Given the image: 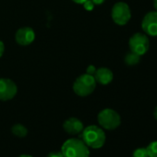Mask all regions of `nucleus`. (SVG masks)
<instances>
[{
	"mask_svg": "<svg viewBox=\"0 0 157 157\" xmlns=\"http://www.w3.org/2000/svg\"><path fill=\"white\" fill-rule=\"evenodd\" d=\"M140 60V56L129 51L128 53H127V55L125 56V63L128 66H134L137 65Z\"/></svg>",
	"mask_w": 157,
	"mask_h": 157,
	"instance_id": "nucleus-13",
	"label": "nucleus"
},
{
	"mask_svg": "<svg viewBox=\"0 0 157 157\" xmlns=\"http://www.w3.org/2000/svg\"><path fill=\"white\" fill-rule=\"evenodd\" d=\"M4 51H5V45H4V43L0 40V57H1L4 54Z\"/></svg>",
	"mask_w": 157,
	"mask_h": 157,
	"instance_id": "nucleus-19",
	"label": "nucleus"
},
{
	"mask_svg": "<svg viewBox=\"0 0 157 157\" xmlns=\"http://www.w3.org/2000/svg\"><path fill=\"white\" fill-rule=\"evenodd\" d=\"M153 3V8L155 9V11H157V0H152Z\"/></svg>",
	"mask_w": 157,
	"mask_h": 157,
	"instance_id": "nucleus-22",
	"label": "nucleus"
},
{
	"mask_svg": "<svg viewBox=\"0 0 157 157\" xmlns=\"http://www.w3.org/2000/svg\"><path fill=\"white\" fill-rule=\"evenodd\" d=\"M97 120L100 127L106 130H114L121 124L120 115L111 108H105L100 111L97 116Z\"/></svg>",
	"mask_w": 157,
	"mask_h": 157,
	"instance_id": "nucleus-4",
	"label": "nucleus"
},
{
	"mask_svg": "<svg viewBox=\"0 0 157 157\" xmlns=\"http://www.w3.org/2000/svg\"><path fill=\"white\" fill-rule=\"evenodd\" d=\"M128 46L131 52L141 56L148 52L150 47V41L146 34L137 33L129 38Z\"/></svg>",
	"mask_w": 157,
	"mask_h": 157,
	"instance_id": "nucleus-6",
	"label": "nucleus"
},
{
	"mask_svg": "<svg viewBox=\"0 0 157 157\" xmlns=\"http://www.w3.org/2000/svg\"><path fill=\"white\" fill-rule=\"evenodd\" d=\"M35 39L34 31L30 27H22L16 32L15 40L16 43L21 46H27L31 44Z\"/></svg>",
	"mask_w": 157,
	"mask_h": 157,
	"instance_id": "nucleus-9",
	"label": "nucleus"
},
{
	"mask_svg": "<svg viewBox=\"0 0 157 157\" xmlns=\"http://www.w3.org/2000/svg\"><path fill=\"white\" fill-rule=\"evenodd\" d=\"M96 87V81L93 75L82 74L78 77L72 86L73 92L81 97H85L92 94Z\"/></svg>",
	"mask_w": 157,
	"mask_h": 157,
	"instance_id": "nucleus-3",
	"label": "nucleus"
},
{
	"mask_svg": "<svg viewBox=\"0 0 157 157\" xmlns=\"http://www.w3.org/2000/svg\"><path fill=\"white\" fill-rule=\"evenodd\" d=\"M95 71H96V67L94 66V65H90L88 67H87V70H86V73L87 74H90V75H94L95 74Z\"/></svg>",
	"mask_w": 157,
	"mask_h": 157,
	"instance_id": "nucleus-18",
	"label": "nucleus"
},
{
	"mask_svg": "<svg viewBox=\"0 0 157 157\" xmlns=\"http://www.w3.org/2000/svg\"><path fill=\"white\" fill-rule=\"evenodd\" d=\"M18 157H33V156L30 155V154H21V155H20Z\"/></svg>",
	"mask_w": 157,
	"mask_h": 157,
	"instance_id": "nucleus-24",
	"label": "nucleus"
},
{
	"mask_svg": "<svg viewBox=\"0 0 157 157\" xmlns=\"http://www.w3.org/2000/svg\"><path fill=\"white\" fill-rule=\"evenodd\" d=\"M94 5H102L105 0H92Z\"/></svg>",
	"mask_w": 157,
	"mask_h": 157,
	"instance_id": "nucleus-20",
	"label": "nucleus"
},
{
	"mask_svg": "<svg viewBox=\"0 0 157 157\" xmlns=\"http://www.w3.org/2000/svg\"><path fill=\"white\" fill-rule=\"evenodd\" d=\"M153 117H154V118L157 120V106L154 108V111H153Z\"/></svg>",
	"mask_w": 157,
	"mask_h": 157,
	"instance_id": "nucleus-23",
	"label": "nucleus"
},
{
	"mask_svg": "<svg viewBox=\"0 0 157 157\" xmlns=\"http://www.w3.org/2000/svg\"><path fill=\"white\" fill-rule=\"evenodd\" d=\"M83 8L87 10V11H92L94 9V2L92 1V0H87V1H85L83 4Z\"/></svg>",
	"mask_w": 157,
	"mask_h": 157,
	"instance_id": "nucleus-16",
	"label": "nucleus"
},
{
	"mask_svg": "<svg viewBox=\"0 0 157 157\" xmlns=\"http://www.w3.org/2000/svg\"><path fill=\"white\" fill-rule=\"evenodd\" d=\"M46 157H64L62 151H51L47 154Z\"/></svg>",
	"mask_w": 157,
	"mask_h": 157,
	"instance_id": "nucleus-17",
	"label": "nucleus"
},
{
	"mask_svg": "<svg viewBox=\"0 0 157 157\" xmlns=\"http://www.w3.org/2000/svg\"><path fill=\"white\" fill-rule=\"evenodd\" d=\"M18 93L16 83L10 78H0V101H10L13 99Z\"/></svg>",
	"mask_w": 157,
	"mask_h": 157,
	"instance_id": "nucleus-7",
	"label": "nucleus"
},
{
	"mask_svg": "<svg viewBox=\"0 0 157 157\" xmlns=\"http://www.w3.org/2000/svg\"><path fill=\"white\" fill-rule=\"evenodd\" d=\"M111 16L113 21L116 24L119 26L126 25L131 19V11L129 6L125 2L116 3L112 8Z\"/></svg>",
	"mask_w": 157,
	"mask_h": 157,
	"instance_id": "nucleus-5",
	"label": "nucleus"
},
{
	"mask_svg": "<svg viewBox=\"0 0 157 157\" xmlns=\"http://www.w3.org/2000/svg\"><path fill=\"white\" fill-rule=\"evenodd\" d=\"M149 157H157V140L151 141L146 147Z\"/></svg>",
	"mask_w": 157,
	"mask_h": 157,
	"instance_id": "nucleus-14",
	"label": "nucleus"
},
{
	"mask_svg": "<svg viewBox=\"0 0 157 157\" xmlns=\"http://www.w3.org/2000/svg\"><path fill=\"white\" fill-rule=\"evenodd\" d=\"M64 157H90V148L82 139L67 140L61 148Z\"/></svg>",
	"mask_w": 157,
	"mask_h": 157,
	"instance_id": "nucleus-2",
	"label": "nucleus"
},
{
	"mask_svg": "<svg viewBox=\"0 0 157 157\" xmlns=\"http://www.w3.org/2000/svg\"><path fill=\"white\" fill-rule=\"evenodd\" d=\"M82 140L84 143L92 149L102 148L106 140V135L101 127L91 125L83 128L81 133Z\"/></svg>",
	"mask_w": 157,
	"mask_h": 157,
	"instance_id": "nucleus-1",
	"label": "nucleus"
},
{
	"mask_svg": "<svg viewBox=\"0 0 157 157\" xmlns=\"http://www.w3.org/2000/svg\"><path fill=\"white\" fill-rule=\"evenodd\" d=\"M141 29L146 35L157 36V11H150L142 19Z\"/></svg>",
	"mask_w": 157,
	"mask_h": 157,
	"instance_id": "nucleus-8",
	"label": "nucleus"
},
{
	"mask_svg": "<svg viewBox=\"0 0 157 157\" xmlns=\"http://www.w3.org/2000/svg\"><path fill=\"white\" fill-rule=\"evenodd\" d=\"M64 130L70 134V135H78L81 134L84 128L82 121H81L77 117H69L67 120H65L63 124Z\"/></svg>",
	"mask_w": 157,
	"mask_h": 157,
	"instance_id": "nucleus-10",
	"label": "nucleus"
},
{
	"mask_svg": "<svg viewBox=\"0 0 157 157\" xmlns=\"http://www.w3.org/2000/svg\"><path fill=\"white\" fill-rule=\"evenodd\" d=\"M132 157H149V156H148L146 148L140 147V148H137L136 150H134V151L132 153Z\"/></svg>",
	"mask_w": 157,
	"mask_h": 157,
	"instance_id": "nucleus-15",
	"label": "nucleus"
},
{
	"mask_svg": "<svg viewBox=\"0 0 157 157\" xmlns=\"http://www.w3.org/2000/svg\"><path fill=\"white\" fill-rule=\"evenodd\" d=\"M94 77L96 81V83H99L102 85H107L112 82L113 78H114V74H113L112 70L109 69L108 67H99L98 69H96Z\"/></svg>",
	"mask_w": 157,
	"mask_h": 157,
	"instance_id": "nucleus-11",
	"label": "nucleus"
},
{
	"mask_svg": "<svg viewBox=\"0 0 157 157\" xmlns=\"http://www.w3.org/2000/svg\"><path fill=\"white\" fill-rule=\"evenodd\" d=\"M11 132L18 138H24L28 134V129L22 124H15L11 128Z\"/></svg>",
	"mask_w": 157,
	"mask_h": 157,
	"instance_id": "nucleus-12",
	"label": "nucleus"
},
{
	"mask_svg": "<svg viewBox=\"0 0 157 157\" xmlns=\"http://www.w3.org/2000/svg\"><path fill=\"white\" fill-rule=\"evenodd\" d=\"M73 2L77 3V4H80V5H82L85 1H87V0H72Z\"/></svg>",
	"mask_w": 157,
	"mask_h": 157,
	"instance_id": "nucleus-21",
	"label": "nucleus"
}]
</instances>
